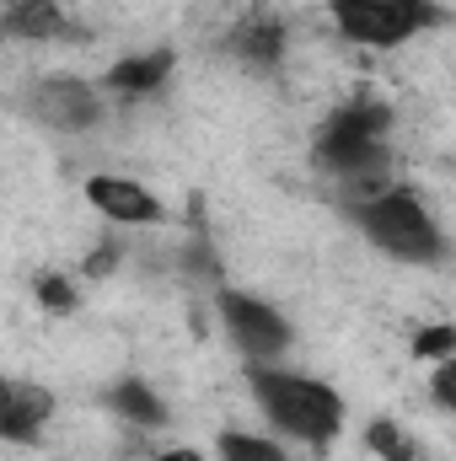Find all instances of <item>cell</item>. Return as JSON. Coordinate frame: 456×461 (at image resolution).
Segmentation results:
<instances>
[{"label":"cell","instance_id":"6da1fadb","mask_svg":"<svg viewBox=\"0 0 456 461\" xmlns=\"http://www.w3.org/2000/svg\"><path fill=\"white\" fill-rule=\"evenodd\" d=\"M252 402L263 408V419L306 446H333L343 429V402L333 386L296 375V370H274V365H252L247 370Z\"/></svg>","mask_w":456,"mask_h":461},{"label":"cell","instance_id":"7a4b0ae2","mask_svg":"<svg viewBox=\"0 0 456 461\" xmlns=\"http://www.w3.org/2000/svg\"><path fill=\"white\" fill-rule=\"evenodd\" d=\"M387 123H392V113H387L381 103H370V97L343 103V108H333L328 123L317 129V161H323L328 172H339L349 188L381 194V172H387V145H381V134H387Z\"/></svg>","mask_w":456,"mask_h":461},{"label":"cell","instance_id":"3957f363","mask_svg":"<svg viewBox=\"0 0 456 461\" xmlns=\"http://www.w3.org/2000/svg\"><path fill=\"white\" fill-rule=\"evenodd\" d=\"M354 221H360V230H365L381 252H392V258H403V263H435V258L446 252V236L435 226V215H430L414 194H403V188L365 194L360 210H354Z\"/></svg>","mask_w":456,"mask_h":461},{"label":"cell","instance_id":"277c9868","mask_svg":"<svg viewBox=\"0 0 456 461\" xmlns=\"http://www.w3.org/2000/svg\"><path fill=\"white\" fill-rule=\"evenodd\" d=\"M328 5L339 32L360 49H397L441 16L430 0H328Z\"/></svg>","mask_w":456,"mask_h":461},{"label":"cell","instance_id":"5b68a950","mask_svg":"<svg viewBox=\"0 0 456 461\" xmlns=\"http://www.w3.org/2000/svg\"><path fill=\"white\" fill-rule=\"evenodd\" d=\"M221 317H226L231 344L242 348L247 359H274L290 348V328L274 306L252 301V295H236V290H221Z\"/></svg>","mask_w":456,"mask_h":461},{"label":"cell","instance_id":"8992f818","mask_svg":"<svg viewBox=\"0 0 456 461\" xmlns=\"http://www.w3.org/2000/svg\"><path fill=\"white\" fill-rule=\"evenodd\" d=\"M32 113L43 118L49 129H59V134H81V129H92V123L103 118V103H97V92H92L87 81L54 76V81H38Z\"/></svg>","mask_w":456,"mask_h":461},{"label":"cell","instance_id":"52a82bcc","mask_svg":"<svg viewBox=\"0 0 456 461\" xmlns=\"http://www.w3.org/2000/svg\"><path fill=\"white\" fill-rule=\"evenodd\" d=\"M49 413H54V397L38 381H5L0 375V440H38Z\"/></svg>","mask_w":456,"mask_h":461},{"label":"cell","instance_id":"ba28073f","mask_svg":"<svg viewBox=\"0 0 456 461\" xmlns=\"http://www.w3.org/2000/svg\"><path fill=\"white\" fill-rule=\"evenodd\" d=\"M87 199L108 215V221H118V226H156L161 221V204H156V194L150 188H140L134 177H92L87 183Z\"/></svg>","mask_w":456,"mask_h":461},{"label":"cell","instance_id":"9c48e42d","mask_svg":"<svg viewBox=\"0 0 456 461\" xmlns=\"http://www.w3.org/2000/svg\"><path fill=\"white\" fill-rule=\"evenodd\" d=\"M226 49L236 59L269 70V65H279V54H285V22H279L274 11H252V16H242V22L231 27Z\"/></svg>","mask_w":456,"mask_h":461},{"label":"cell","instance_id":"30bf717a","mask_svg":"<svg viewBox=\"0 0 456 461\" xmlns=\"http://www.w3.org/2000/svg\"><path fill=\"white\" fill-rule=\"evenodd\" d=\"M0 27H5L11 38H27V43H54V38L70 32L65 11H59L54 0H11V5L0 11Z\"/></svg>","mask_w":456,"mask_h":461},{"label":"cell","instance_id":"8fae6325","mask_svg":"<svg viewBox=\"0 0 456 461\" xmlns=\"http://www.w3.org/2000/svg\"><path fill=\"white\" fill-rule=\"evenodd\" d=\"M167 76H172V54H134V59H118L114 70H108V86L123 92V97H145Z\"/></svg>","mask_w":456,"mask_h":461},{"label":"cell","instance_id":"7c38bea8","mask_svg":"<svg viewBox=\"0 0 456 461\" xmlns=\"http://www.w3.org/2000/svg\"><path fill=\"white\" fill-rule=\"evenodd\" d=\"M108 408H114L118 419H129V424H140V429H161L167 424V408H161V397L145 386V381H118L108 386Z\"/></svg>","mask_w":456,"mask_h":461},{"label":"cell","instance_id":"4fadbf2b","mask_svg":"<svg viewBox=\"0 0 456 461\" xmlns=\"http://www.w3.org/2000/svg\"><path fill=\"white\" fill-rule=\"evenodd\" d=\"M221 461H285V451L269 446V440H258V435L226 429V435H221Z\"/></svg>","mask_w":456,"mask_h":461},{"label":"cell","instance_id":"5bb4252c","mask_svg":"<svg viewBox=\"0 0 456 461\" xmlns=\"http://www.w3.org/2000/svg\"><path fill=\"white\" fill-rule=\"evenodd\" d=\"M365 446H370L381 461H419L414 456V446L397 435V424H370V429H365Z\"/></svg>","mask_w":456,"mask_h":461},{"label":"cell","instance_id":"9a60e30c","mask_svg":"<svg viewBox=\"0 0 456 461\" xmlns=\"http://www.w3.org/2000/svg\"><path fill=\"white\" fill-rule=\"evenodd\" d=\"M451 348H456L451 328H430V333L414 339V354H419V359H451Z\"/></svg>","mask_w":456,"mask_h":461},{"label":"cell","instance_id":"2e32d148","mask_svg":"<svg viewBox=\"0 0 456 461\" xmlns=\"http://www.w3.org/2000/svg\"><path fill=\"white\" fill-rule=\"evenodd\" d=\"M38 301H43L49 312H70V306H76V290H70L59 274H43V279H38Z\"/></svg>","mask_w":456,"mask_h":461},{"label":"cell","instance_id":"e0dca14e","mask_svg":"<svg viewBox=\"0 0 456 461\" xmlns=\"http://www.w3.org/2000/svg\"><path fill=\"white\" fill-rule=\"evenodd\" d=\"M435 402L456 408V359H441V375H435Z\"/></svg>","mask_w":456,"mask_h":461},{"label":"cell","instance_id":"ac0fdd59","mask_svg":"<svg viewBox=\"0 0 456 461\" xmlns=\"http://www.w3.org/2000/svg\"><path fill=\"white\" fill-rule=\"evenodd\" d=\"M156 461H205L199 451H167V456H156Z\"/></svg>","mask_w":456,"mask_h":461}]
</instances>
